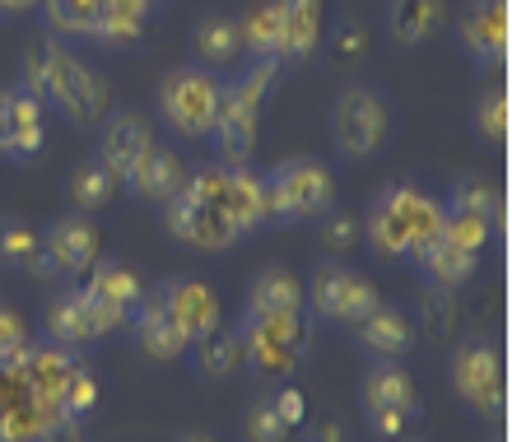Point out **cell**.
Wrapping results in <instances>:
<instances>
[{
  "instance_id": "1",
  "label": "cell",
  "mask_w": 512,
  "mask_h": 442,
  "mask_svg": "<svg viewBox=\"0 0 512 442\" xmlns=\"http://www.w3.org/2000/svg\"><path fill=\"white\" fill-rule=\"evenodd\" d=\"M19 89L38 98L47 112L75 126V131H98V121L112 112V84L94 66H84L61 38L42 33L28 42L19 56Z\"/></svg>"
},
{
  "instance_id": "2",
  "label": "cell",
  "mask_w": 512,
  "mask_h": 442,
  "mask_svg": "<svg viewBox=\"0 0 512 442\" xmlns=\"http://www.w3.org/2000/svg\"><path fill=\"white\" fill-rule=\"evenodd\" d=\"M443 215V201H433L429 191L410 187V182H387L368 201L364 215L368 252L382 256V261H410L419 247H429L443 233Z\"/></svg>"
},
{
  "instance_id": "3",
  "label": "cell",
  "mask_w": 512,
  "mask_h": 442,
  "mask_svg": "<svg viewBox=\"0 0 512 442\" xmlns=\"http://www.w3.org/2000/svg\"><path fill=\"white\" fill-rule=\"evenodd\" d=\"M280 61H252L238 80L224 84L219 94V112H215V140L219 163H247L256 149V131H261V112L280 89Z\"/></svg>"
},
{
  "instance_id": "4",
  "label": "cell",
  "mask_w": 512,
  "mask_h": 442,
  "mask_svg": "<svg viewBox=\"0 0 512 442\" xmlns=\"http://www.w3.org/2000/svg\"><path fill=\"white\" fill-rule=\"evenodd\" d=\"M266 182V219L280 228L294 224H317L326 210H336V173L322 159H284L270 173H261Z\"/></svg>"
},
{
  "instance_id": "5",
  "label": "cell",
  "mask_w": 512,
  "mask_h": 442,
  "mask_svg": "<svg viewBox=\"0 0 512 442\" xmlns=\"http://www.w3.org/2000/svg\"><path fill=\"white\" fill-rule=\"evenodd\" d=\"M219 94H224V80L215 70L196 66H177L163 75V84L154 89V112L173 135L182 140H210L215 131V112H219Z\"/></svg>"
},
{
  "instance_id": "6",
  "label": "cell",
  "mask_w": 512,
  "mask_h": 442,
  "mask_svg": "<svg viewBox=\"0 0 512 442\" xmlns=\"http://www.w3.org/2000/svg\"><path fill=\"white\" fill-rule=\"evenodd\" d=\"M163 233L182 242V247H191V252H229V247L243 242L201 168L187 177V187L177 191L173 201L163 205Z\"/></svg>"
},
{
  "instance_id": "7",
  "label": "cell",
  "mask_w": 512,
  "mask_h": 442,
  "mask_svg": "<svg viewBox=\"0 0 512 442\" xmlns=\"http://www.w3.org/2000/svg\"><path fill=\"white\" fill-rule=\"evenodd\" d=\"M378 303H382L378 284L359 275V270H350L345 261H331V256L312 270V284H303V312H312V322L322 326H345L350 331Z\"/></svg>"
},
{
  "instance_id": "8",
  "label": "cell",
  "mask_w": 512,
  "mask_h": 442,
  "mask_svg": "<svg viewBox=\"0 0 512 442\" xmlns=\"http://www.w3.org/2000/svg\"><path fill=\"white\" fill-rule=\"evenodd\" d=\"M326 131L345 159H373L391 135V103L368 84H345L331 103Z\"/></svg>"
},
{
  "instance_id": "9",
  "label": "cell",
  "mask_w": 512,
  "mask_h": 442,
  "mask_svg": "<svg viewBox=\"0 0 512 442\" xmlns=\"http://www.w3.org/2000/svg\"><path fill=\"white\" fill-rule=\"evenodd\" d=\"M243 340V368L261 377H289L308 354V317H243L233 326Z\"/></svg>"
},
{
  "instance_id": "10",
  "label": "cell",
  "mask_w": 512,
  "mask_h": 442,
  "mask_svg": "<svg viewBox=\"0 0 512 442\" xmlns=\"http://www.w3.org/2000/svg\"><path fill=\"white\" fill-rule=\"evenodd\" d=\"M452 391L471 405L480 419L499 424L508 391H503V354L489 335H466L452 349Z\"/></svg>"
},
{
  "instance_id": "11",
  "label": "cell",
  "mask_w": 512,
  "mask_h": 442,
  "mask_svg": "<svg viewBox=\"0 0 512 442\" xmlns=\"http://www.w3.org/2000/svg\"><path fill=\"white\" fill-rule=\"evenodd\" d=\"M126 326V317L108 312L98 303L84 284H66L61 294L47 298V308H42V331L47 340L61 349H84V345H98V340H108Z\"/></svg>"
},
{
  "instance_id": "12",
  "label": "cell",
  "mask_w": 512,
  "mask_h": 442,
  "mask_svg": "<svg viewBox=\"0 0 512 442\" xmlns=\"http://www.w3.org/2000/svg\"><path fill=\"white\" fill-rule=\"evenodd\" d=\"M56 401L33 382L24 354L0 363V442H38L47 424H56Z\"/></svg>"
},
{
  "instance_id": "13",
  "label": "cell",
  "mask_w": 512,
  "mask_h": 442,
  "mask_svg": "<svg viewBox=\"0 0 512 442\" xmlns=\"http://www.w3.org/2000/svg\"><path fill=\"white\" fill-rule=\"evenodd\" d=\"M201 173H205V182H210V191L219 196V205H224L229 224L238 228V238H252V233L270 228L266 182H261V173H256L252 163H210Z\"/></svg>"
},
{
  "instance_id": "14",
  "label": "cell",
  "mask_w": 512,
  "mask_h": 442,
  "mask_svg": "<svg viewBox=\"0 0 512 442\" xmlns=\"http://www.w3.org/2000/svg\"><path fill=\"white\" fill-rule=\"evenodd\" d=\"M149 294L159 298V308L168 312V322L187 335V345L201 340V335H210L219 326V317H224L215 289L205 280H196V275H177V280L159 284V289H149Z\"/></svg>"
},
{
  "instance_id": "15",
  "label": "cell",
  "mask_w": 512,
  "mask_h": 442,
  "mask_svg": "<svg viewBox=\"0 0 512 442\" xmlns=\"http://www.w3.org/2000/svg\"><path fill=\"white\" fill-rule=\"evenodd\" d=\"M42 252L56 266L61 280H84L89 266L103 256V242H98V228L89 224V215H61L42 228Z\"/></svg>"
},
{
  "instance_id": "16",
  "label": "cell",
  "mask_w": 512,
  "mask_h": 442,
  "mask_svg": "<svg viewBox=\"0 0 512 442\" xmlns=\"http://www.w3.org/2000/svg\"><path fill=\"white\" fill-rule=\"evenodd\" d=\"M159 145L154 140V121L145 117L140 108H112L108 117L98 121V159L108 163L117 177H126L135 163L145 159L149 149Z\"/></svg>"
},
{
  "instance_id": "17",
  "label": "cell",
  "mask_w": 512,
  "mask_h": 442,
  "mask_svg": "<svg viewBox=\"0 0 512 442\" xmlns=\"http://www.w3.org/2000/svg\"><path fill=\"white\" fill-rule=\"evenodd\" d=\"M457 42L480 70L503 66V56H508V0H471L457 24Z\"/></svg>"
},
{
  "instance_id": "18",
  "label": "cell",
  "mask_w": 512,
  "mask_h": 442,
  "mask_svg": "<svg viewBox=\"0 0 512 442\" xmlns=\"http://www.w3.org/2000/svg\"><path fill=\"white\" fill-rule=\"evenodd\" d=\"M47 145V108L38 98L14 84L5 94V154L0 159H14V163H33Z\"/></svg>"
},
{
  "instance_id": "19",
  "label": "cell",
  "mask_w": 512,
  "mask_h": 442,
  "mask_svg": "<svg viewBox=\"0 0 512 442\" xmlns=\"http://www.w3.org/2000/svg\"><path fill=\"white\" fill-rule=\"evenodd\" d=\"M354 345L364 349L373 363H401L415 345V326L405 317L401 308H391V303H378V308L368 312L364 322H354Z\"/></svg>"
},
{
  "instance_id": "20",
  "label": "cell",
  "mask_w": 512,
  "mask_h": 442,
  "mask_svg": "<svg viewBox=\"0 0 512 442\" xmlns=\"http://www.w3.org/2000/svg\"><path fill=\"white\" fill-rule=\"evenodd\" d=\"M280 14V66H303L322 52V0H275Z\"/></svg>"
},
{
  "instance_id": "21",
  "label": "cell",
  "mask_w": 512,
  "mask_h": 442,
  "mask_svg": "<svg viewBox=\"0 0 512 442\" xmlns=\"http://www.w3.org/2000/svg\"><path fill=\"white\" fill-rule=\"evenodd\" d=\"M122 182H126V191H131L140 205H154V210H163V205L173 201L177 191L187 187V168H182V159H177L173 149L154 145L145 159H140L131 173L122 177Z\"/></svg>"
},
{
  "instance_id": "22",
  "label": "cell",
  "mask_w": 512,
  "mask_h": 442,
  "mask_svg": "<svg viewBox=\"0 0 512 442\" xmlns=\"http://www.w3.org/2000/svg\"><path fill=\"white\" fill-rule=\"evenodd\" d=\"M159 10H163L159 0H108V5H103V14H98L94 33H89V42L108 47V52L140 47V42H145L149 19H154Z\"/></svg>"
},
{
  "instance_id": "23",
  "label": "cell",
  "mask_w": 512,
  "mask_h": 442,
  "mask_svg": "<svg viewBox=\"0 0 512 442\" xmlns=\"http://www.w3.org/2000/svg\"><path fill=\"white\" fill-rule=\"evenodd\" d=\"M131 340H135V349L154 363H173L187 354V335L168 322V312L159 308V298L149 294V289H145V298H140V308L131 312Z\"/></svg>"
},
{
  "instance_id": "24",
  "label": "cell",
  "mask_w": 512,
  "mask_h": 442,
  "mask_svg": "<svg viewBox=\"0 0 512 442\" xmlns=\"http://www.w3.org/2000/svg\"><path fill=\"white\" fill-rule=\"evenodd\" d=\"M410 261H415V270L424 275V284H433V289H447V294L466 289V284L475 280V270H480V256H475V252H461L457 242H447L443 233H438L429 247H419Z\"/></svg>"
},
{
  "instance_id": "25",
  "label": "cell",
  "mask_w": 512,
  "mask_h": 442,
  "mask_svg": "<svg viewBox=\"0 0 512 442\" xmlns=\"http://www.w3.org/2000/svg\"><path fill=\"white\" fill-rule=\"evenodd\" d=\"M84 289H89L108 312L126 317V322H131V312L140 308V298H145L140 275H135L126 261H117V256H98L94 266H89V275H84Z\"/></svg>"
},
{
  "instance_id": "26",
  "label": "cell",
  "mask_w": 512,
  "mask_h": 442,
  "mask_svg": "<svg viewBox=\"0 0 512 442\" xmlns=\"http://www.w3.org/2000/svg\"><path fill=\"white\" fill-rule=\"evenodd\" d=\"M447 0H387V38L396 47H424L443 33Z\"/></svg>"
},
{
  "instance_id": "27",
  "label": "cell",
  "mask_w": 512,
  "mask_h": 442,
  "mask_svg": "<svg viewBox=\"0 0 512 442\" xmlns=\"http://www.w3.org/2000/svg\"><path fill=\"white\" fill-rule=\"evenodd\" d=\"M122 191V177L112 173L98 154L75 159V168L66 173V201L75 215H98L103 205H112V196Z\"/></svg>"
},
{
  "instance_id": "28",
  "label": "cell",
  "mask_w": 512,
  "mask_h": 442,
  "mask_svg": "<svg viewBox=\"0 0 512 442\" xmlns=\"http://www.w3.org/2000/svg\"><path fill=\"white\" fill-rule=\"evenodd\" d=\"M243 56V33L233 14H205L191 28V61L205 70H229Z\"/></svg>"
},
{
  "instance_id": "29",
  "label": "cell",
  "mask_w": 512,
  "mask_h": 442,
  "mask_svg": "<svg viewBox=\"0 0 512 442\" xmlns=\"http://www.w3.org/2000/svg\"><path fill=\"white\" fill-rule=\"evenodd\" d=\"M303 312V280L284 266H266L247 289L243 317H294Z\"/></svg>"
},
{
  "instance_id": "30",
  "label": "cell",
  "mask_w": 512,
  "mask_h": 442,
  "mask_svg": "<svg viewBox=\"0 0 512 442\" xmlns=\"http://www.w3.org/2000/svg\"><path fill=\"white\" fill-rule=\"evenodd\" d=\"M359 401H364V415H378V410H419L415 377L405 373L401 363H373L364 373Z\"/></svg>"
},
{
  "instance_id": "31",
  "label": "cell",
  "mask_w": 512,
  "mask_h": 442,
  "mask_svg": "<svg viewBox=\"0 0 512 442\" xmlns=\"http://www.w3.org/2000/svg\"><path fill=\"white\" fill-rule=\"evenodd\" d=\"M187 354H191V373L205 377V382H224V377L243 368V340H238V331H224V326H215L201 340H191Z\"/></svg>"
},
{
  "instance_id": "32",
  "label": "cell",
  "mask_w": 512,
  "mask_h": 442,
  "mask_svg": "<svg viewBox=\"0 0 512 442\" xmlns=\"http://www.w3.org/2000/svg\"><path fill=\"white\" fill-rule=\"evenodd\" d=\"M38 256H42V228L33 219H24V215L0 219V270L28 275Z\"/></svg>"
},
{
  "instance_id": "33",
  "label": "cell",
  "mask_w": 512,
  "mask_h": 442,
  "mask_svg": "<svg viewBox=\"0 0 512 442\" xmlns=\"http://www.w3.org/2000/svg\"><path fill=\"white\" fill-rule=\"evenodd\" d=\"M238 33H243V52L252 61H280V14H275V0H256L252 10H243Z\"/></svg>"
},
{
  "instance_id": "34",
  "label": "cell",
  "mask_w": 512,
  "mask_h": 442,
  "mask_svg": "<svg viewBox=\"0 0 512 442\" xmlns=\"http://www.w3.org/2000/svg\"><path fill=\"white\" fill-rule=\"evenodd\" d=\"M108 0H42L38 14L52 38H89Z\"/></svg>"
},
{
  "instance_id": "35",
  "label": "cell",
  "mask_w": 512,
  "mask_h": 442,
  "mask_svg": "<svg viewBox=\"0 0 512 442\" xmlns=\"http://www.w3.org/2000/svg\"><path fill=\"white\" fill-rule=\"evenodd\" d=\"M98 401H103V387H98V373L89 363H75L66 373V387L56 396V415L70 419V424H89L98 415Z\"/></svg>"
},
{
  "instance_id": "36",
  "label": "cell",
  "mask_w": 512,
  "mask_h": 442,
  "mask_svg": "<svg viewBox=\"0 0 512 442\" xmlns=\"http://www.w3.org/2000/svg\"><path fill=\"white\" fill-rule=\"evenodd\" d=\"M443 210L447 215H475V219L499 224L503 219V196L489 177H461V182H452V191H447Z\"/></svg>"
},
{
  "instance_id": "37",
  "label": "cell",
  "mask_w": 512,
  "mask_h": 442,
  "mask_svg": "<svg viewBox=\"0 0 512 442\" xmlns=\"http://www.w3.org/2000/svg\"><path fill=\"white\" fill-rule=\"evenodd\" d=\"M322 47H326V61H331L336 70L359 66V61L368 56V28H364V19H354V14L336 19V24H331V33H322Z\"/></svg>"
},
{
  "instance_id": "38",
  "label": "cell",
  "mask_w": 512,
  "mask_h": 442,
  "mask_svg": "<svg viewBox=\"0 0 512 442\" xmlns=\"http://www.w3.org/2000/svg\"><path fill=\"white\" fill-rule=\"evenodd\" d=\"M359 242H364V219L350 215V210H326V215L317 219V247H322V256H331V261L350 256Z\"/></svg>"
},
{
  "instance_id": "39",
  "label": "cell",
  "mask_w": 512,
  "mask_h": 442,
  "mask_svg": "<svg viewBox=\"0 0 512 442\" xmlns=\"http://www.w3.org/2000/svg\"><path fill=\"white\" fill-rule=\"evenodd\" d=\"M471 126L485 145H494V149L508 145V89L503 84H494V89H485V94L475 98Z\"/></svg>"
},
{
  "instance_id": "40",
  "label": "cell",
  "mask_w": 512,
  "mask_h": 442,
  "mask_svg": "<svg viewBox=\"0 0 512 442\" xmlns=\"http://www.w3.org/2000/svg\"><path fill=\"white\" fill-rule=\"evenodd\" d=\"M415 308H419V326H424V335H433V340H447V335L457 331V298L447 294V289L424 284Z\"/></svg>"
},
{
  "instance_id": "41",
  "label": "cell",
  "mask_w": 512,
  "mask_h": 442,
  "mask_svg": "<svg viewBox=\"0 0 512 442\" xmlns=\"http://www.w3.org/2000/svg\"><path fill=\"white\" fill-rule=\"evenodd\" d=\"M443 238L457 242L461 252L485 256L489 238H494V224H489V219H475V215H443Z\"/></svg>"
},
{
  "instance_id": "42",
  "label": "cell",
  "mask_w": 512,
  "mask_h": 442,
  "mask_svg": "<svg viewBox=\"0 0 512 442\" xmlns=\"http://www.w3.org/2000/svg\"><path fill=\"white\" fill-rule=\"evenodd\" d=\"M243 429L252 442H284L289 438V424L280 419V410H275V401L270 396H261V401H252V410H247Z\"/></svg>"
},
{
  "instance_id": "43",
  "label": "cell",
  "mask_w": 512,
  "mask_h": 442,
  "mask_svg": "<svg viewBox=\"0 0 512 442\" xmlns=\"http://www.w3.org/2000/svg\"><path fill=\"white\" fill-rule=\"evenodd\" d=\"M28 345H33V335H28V322L10 308V303H0V363H14Z\"/></svg>"
},
{
  "instance_id": "44",
  "label": "cell",
  "mask_w": 512,
  "mask_h": 442,
  "mask_svg": "<svg viewBox=\"0 0 512 442\" xmlns=\"http://www.w3.org/2000/svg\"><path fill=\"white\" fill-rule=\"evenodd\" d=\"M415 424H419V410H378V415H368V433L378 442L415 438Z\"/></svg>"
},
{
  "instance_id": "45",
  "label": "cell",
  "mask_w": 512,
  "mask_h": 442,
  "mask_svg": "<svg viewBox=\"0 0 512 442\" xmlns=\"http://www.w3.org/2000/svg\"><path fill=\"white\" fill-rule=\"evenodd\" d=\"M270 401H275V410H280V419L289 424V429H294V424H303V415H308V405H303V391H298V387H280Z\"/></svg>"
},
{
  "instance_id": "46",
  "label": "cell",
  "mask_w": 512,
  "mask_h": 442,
  "mask_svg": "<svg viewBox=\"0 0 512 442\" xmlns=\"http://www.w3.org/2000/svg\"><path fill=\"white\" fill-rule=\"evenodd\" d=\"M38 442H89V433H84V424H70V419H56V424H47L42 429Z\"/></svg>"
},
{
  "instance_id": "47",
  "label": "cell",
  "mask_w": 512,
  "mask_h": 442,
  "mask_svg": "<svg viewBox=\"0 0 512 442\" xmlns=\"http://www.w3.org/2000/svg\"><path fill=\"white\" fill-rule=\"evenodd\" d=\"M42 0H0V19H28V14H38Z\"/></svg>"
},
{
  "instance_id": "48",
  "label": "cell",
  "mask_w": 512,
  "mask_h": 442,
  "mask_svg": "<svg viewBox=\"0 0 512 442\" xmlns=\"http://www.w3.org/2000/svg\"><path fill=\"white\" fill-rule=\"evenodd\" d=\"M308 442H350V438H345V429H340L336 419H326V424H317V429L308 433Z\"/></svg>"
},
{
  "instance_id": "49",
  "label": "cell",
  "mask_w": 512,
  "mask_h": 442,
  "mask_svg": "<svg viewBox=\"0 0 512 442\" xmlns=\"http://www.w3.org/2000/svg\"><path fill=\"white\" fill-rule=\"evenodd\" d=\"M173 442H215V438H210V433H201V429H187V433H177Z\"/></svg>"
},
{
  "instance_id": "50",
  "label": "cell",
  "mask_w": 512,
  "mask_h": 442,
  "mask_svg": "<svg viewBox=\"0 0 512 442\" xmlns=\"http://www.w3.org/2000/svg\"><path fill=\"white\" fill-rule=\"evenodd\" d=\"M5 94L10 89H0V154H5Z\"/></svg>"
},
{
  "instance_id": "51",
  "label": "cell",
  "mask_w": 512,
  "mask_h": 442,
  "mask_svg": "<svg viewBox=\"0 0 512 442\" xmlns=\"http://www.w3.org/2000/svg\"><path fill=\"white\" fill-rule=\"evenodd\" d=\"M401 442H419V438H401Z\"/></svg>"
},
{
  "instance_id": "52",
  "label": "cell",
  "mask_w": 512,
  "mask_h": 442,
  "mask_svg": "<svg viewBox=\"0 0 512 442\" xmlns=\"http://www.w3.org/2000/svg\"><path fill=\"white\" fill-rule=\"evenodd\" d=\"M159 5H163V0H159Z\"/></svg>"
}]
</instances>
